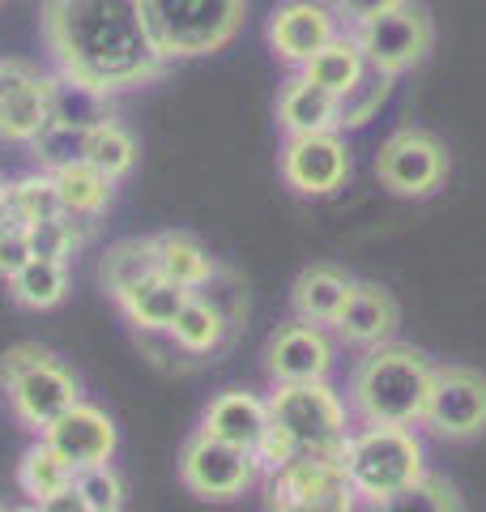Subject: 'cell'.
I'll list each match as a JSON object with an SVG mask.
<instances>
[{"instance_id": "f546056e", "label": "cell", "mask_w": 486, "mask_h": 512, "mask_svg": "<svg viewBox=\"0 0 486 512\" xmlns=\"http://www.w3.org/2000/svg\"><path fill=\"white\" fill-rule=\"evenodd\" d=\"M137 158H141L137 137L128 133V128H124L116 116H111V120H103L99 128H90L86 163H90V167H99V171L107 175V180H124V175H133Z\"/></svg>"}, {"instance_id": "4dcf8cb0", "label": "cell", "mask_w": 486, "mask_h": 512, "mask_svg": "<svg viewBox=\"0 0 486 512\" xmlns=\"http://www.w3.org/2000/svg\"><path fill=\"white\" fill-rule=\"evenodd\" d=\"M363 512H465V504H461V491L452 478L427 470L414 487L388 495L380 504H367Z\"/></svg>"}, {"instance_id": "8fae6325", "label": "cell", "mask_w": 486, "mask_h": 512, "mask_svg": "<svg viewBox=\"0 0 486 512\" xmlns=\"http://www.w3.org/2000/svg\"><path fill=\"white\" fill-rule=\"evenodd\" d=\"M418 427H427L431 436H440L448 444L486 436V372L465 367V363L435 367L431 402Z\"/></svg>"}, {"instance_id": "9a60e30c", "label": "cell", "mask_w": 486, "mask_h": 512, "mask_svg": "<svg viewBox=\"0 0 486 512\" xmlns=\"http://www.w3.org/2000/svg\"><path fill=\"white\" fill-rule=\"evenodd\" d=\"M337 35H342V22H337L333 5H324V0H282L265 22V39L273 47V56L290 64V69H303Z\"/></svg>"}, {"instance_id": "74e56055", "label": "cell", "mask_w": 486, "mask_h": 512, "mask_svg": "<svg viewBox=\"0 0 486 512\" xmlns=\"http://www.w3.org/2000/svg\"><path fill=\"white\" fill-rule=\"evenodd\" d=\"M26 261H30L26 227H18V222H0V282H9Z\"/></svg>"}, {"instance_id": "7bdbcfd3", "label": "cell", "mask_w": 486, "mask_h": 512, "mask_svg": "<svg viewBox=\"0 0 486 512\" xmlns=\"http://www.w3.org/2000/svg\"><path fill=\"white\" fill-rule=\"evenodd\" d=\"M90 512H124V508H90Z\"/></svg>"}, {"instance_id": "9c48e42d", "label": "cell", "mask_w": 486, "mask_h": 512, "mask_svg": "<svg viewBox=\"0 0 486 512\" xmlns=\"http://www.w3.org/2000/svg\"><path fill=\"white\" fill-rule=\"evenodd\" d=\"M265 512H359V495L350 491L342 461L333 457H295L282 470L265 474L261 487Z\"/></svg>"}, {"instance_id": "1f68e13d", "label": "cell", "mask_w": 486, "mask_h": 512, "mask_svg": "<svg viewBox=\"0 0 486 512\" xmlns=\"http://www.w3.org/2000/svg\"><path fill=\"white\" fill-rule=\"evenodd\" d=\"M60 214V197H56V180L52 171H26L18 180H9V218L18 227H35Z\"/></svg>"}, {"instance_id": "f35d334b", "label": "cell", "mask_w": 486, "mask_h": 512, "mask_svg": "<svg viewBox=\"0 0 486 512\" xmlns=\"http://www.w3.org/2000/svg\"><path fill=\"white\" fill-rule=\"evenodd\" d=\"M393 5H401V0H333V13H337V22L359 26V22L376 18V13L393 9Z\"/></svg>"}, {"instance_id": "d6986e66", "label": "cell", "mask_w": 486, "mask_h": 512, "mask_svg": "<svg viewBox=\"0 0 486 512\" xmlns=\"http://www.w3.org/2000/svg\"><path fill=\"white\" fill-rule=\"evenodd\" d=\"M350 291H354V278L342 265H329V261L307 265V269H299V278L290 282V312L307 320V325L333 329V320L342 316Z\"/></svg>"}, {"instance_id": "ab89813d", "label": "cell", "mask_w": 486, "mask_h": 512, "mask_svg": "<svg viewBox=\"0 0 486 512\" xmlns=\"http://www.w3.org/2000/svg\"><path fill=\"white\" fill-rule=\"evenodd\" d=\"M39 512H90V504L81 500L77 487H64V491H56V495H47V500L39 504Z\"/></svg>"}, {"instance_id": "7a4b0ae2", "label": "cell", "mask_w": 486, "mask_h": 512, "mask_svg": "<svg viewBox=\"0 0 486 512\" xmlns=\"http://www.w3.org/2000/svg\"><path fill=\"white\" fill-rule=\"evenodd\" d=\"M435 384V363L410 342H380L363 350L346 384V406L359 423L414 427L423 423Z\"/></svg>"}, {"instance_id": "f1b7e54d", "label": "cell", "mask_w": 486, "mask_h": 512, "mask_svg": "<svg viewBox=\"0 0 486 512\" xmlns=\"http://www.w3.org/2000/svg\"><path fill=\"white\" fill-rule=\"evenodd\" d=\"M393 82L397 77H388V73L367 64L359 82H354L346 94H337V133H354V128H367L376 120L380 107L388 103V94H393Z\"/></svg>"}, {"instance_id": "ee69618b", "label": "cell", "mask_w": 486, "mask_h": 512, "mask_svg": "<svg viewBox=\"0 0 486 512\" xmlns=\"http://www.w3.org/2000/svg\"><path fill=\"white\" fill-rule=\"evenodd\" d=\"M0 512H9V508H5V504H0Z\"/></svg>"}, {"instance_id": "b9f144b4", "label": "cell", "mask_w": 486, "mask_h": 512, "mask_svg": "<svg viewBox=\"0 0 486 512\" xmlns=\"http://www.w3.org/2000/svg\"><path fill=\"white\" fill-rule=\"evenodd\" d=\"M9 512H39V504H26V508H9Z\"/></svg>"}, {"instance_id": "d6a6232c", "label": "cell", "mask_w": 486, "mask_h": 512, "mask_svg": "<svg viewBox=\"0 0 486 512\" xmlns=\"http://www.w3.org/2000/svg\"><path fill=\"white\" fill-rule=\"evenodd\" d=\"M103 120H111L107 94H94L90 86H77L69 77L52 73V124L64 128H99Z\"/></svg>"}, {"instance_id": "cb8c5ba5", "label": "cell", "mask_w": 486, "mask_h": 512, "mask_svg": "<svg viewBox=\"0 0 486 512\" xmlns=\"http://www.w3.org/2000/svg\"><path fill=\"white\" fill-rule=\"evenodd\" d=\"M154 252H158V274L171 278L184 291H201V286L218 274V261L209 256L192 231H162L154 235Z\"/></svg>"}, {"instance_id": "60d3db41", "label": "cell", "mask_w": 486, "mask_h": 512, "mask_svg": "<svg viewBox=\"0 0 486 512\" xmlns=\"http://www.w3.org/2000/svg\"><path fill=\"white\" fill-rule=\"evenodd\" d=\"M0 222H13L9 218V184L5 180H0Z\"/></svg>"}, {"instance_id": "2e32d148", "label": "cell", "mask_w": 486, "mask_h": 512, "mask_svg": "<svg viewBox=\"0 0 486 512\" xmlns=\"http://www.w3.org/2000/svg\"><path fill=\"white\" fill-rule=\"evenodd\" d=\"M43 440L52 444L73 470H86V466H107V461L116 457L120 431L111 423L107 410L77 402L73 410H64L60 419L43 431Z\"/></svg>"}, {"instance_id": "5b68a950", "label": "cell", "mask_w": 486, "mask_h": 512, "mask_svg": "<svg viewBox=\"0 0 486 512\" xmlns=\"http://www.w3.org/2000/svg\"><path fill=\"white\" fill-rule=\"evenodd\" d=\"M141 18L167 64L201 60L222 52L243 30L248 0H141Z\"/></svg>"}, {"instance_id": "f6af8a7d", "label": "cell", "mask_w": 486, "mask_h": 512, "mask_svg": "<svg viewBox=\"0 0 486 512\" xmlns=\"http://www.w3.org/2000/svg\"><path fill=\"white\" fill-rule=\"evenodd\" d=\"M0 5H5V0H0Z\"/></svg>"}, {"instance_id": "8992f818", "label": "cell", "mask_w": 486, "mask_h": 512, "mask_svg": "<svg viewBox=\"0 0 486 512\" xmlns=\"http://www.w3.org/2000/svg\"><path fill=\"white\" fill-rule=\"evenodd\" d=\"M265 402H269V423L290 440L295 457L342 461L350 440V406L329 380L273 384Z\"/></svg>"}, {"instance_id": "836d02e7", "label": "cell", "mask_w": 486, "mask_h": 512, "mask_svg": "<svg viewBox=\"0 0 486 512\" xmlns=\"http://www.w3.org/2000/svg\"><path fill=\"white\" fill-rule=\"evenodd\" d=\"M90 239V222L81 218H69V214H56L47 222H35V227H26V244H30V256H39V261H60L69 265L73 252Z\"/></svg>"}, {"instance_id": "ac0fdd59", "label": "cell", "mask_w": 486, "mask_h": 512, "mask_svg": "<svg viewBox=\"0 0 486 512\" xmlns=\"http://www.w3.org/2000/svg\"><path fill=\"white\" fill-rule=\"evenodd\" d=\"M197 431H205V436H214L222 444H235L243 453H256V444L269 431V402L252 389H222L201 410Z\"/></svg>"}, {"instance_id": "4316f807", "label": "cell", "mask_w": 486, "mask_h": 512, "mask_svg": "<svg viewBox=\"0 0 486 512\" xmlns=\"http://www.w3.org/2000/svg\"><path fill=\"white\" fill-rule=\"evenodd\" d=\"M73 474L77 470L43 436H35V444H30L26 453L18 457V487H22V495L30 504H43L47 495L73 487Z\"/></svg>"}, {"instance_id": "277c9868", "label": "cell", "mask_w": 486, "mask_h": 512, "mask_svg": "<svg viewBox=\"0 0 486 512\" xmlns=\"http://www.w3.org/2000/svg\"><path fill=\"white\" fill-rule=\"evenodd\" d=\"M0 389L9 397L18 427H26L30 436H43L64 410L86 402L81 380L39 342H18L0 355Z\"/></svg>"}, {"instance_id": "ffe728a7", "label": "cell", "mask_w": 486, "mask_h": 512, "mask_svg": "<svg viewBox=\"0 0 486 512\" xmlns=\"http://www.w3.org/2000/svg\"><path fill=\"white\" fill-rule=\"evenodd\" d=\"M278 128L286 137H312L337 133V94L316 86L312 77H286L278 90Z\"/></svg>"}, {"instance_id": "83f0119b", "label": "cell", "mask_w": 486, "mask_h": 512, "mask_svg": "<svg viewBox=\"0 0 486 512\" xmlns=\"http://www.w3.org/2000/svg\"><path fill=\"white\" fill-rule=\"evenodd\" d=\"M363 69H367V60L359 52V43H354V35H337L324 52H316L312 60H307L299 73L312 77V82L324 86L329 94H346L363 77Z\"/></svg>"}, {"instance_id": "d590c367", "label": "cell", "mask_w": 486, "mask_h": 512, "mask_svg": "<svg viewBox=\"0 0 486 512\" xmlns=\"http://www.w3.org/2000/svg\"><path fill=\"white\" fill-rule=\"evenodd\" d=\"M86 146H90V128H64V124H47L39 141L30 146L35 163L43 171H60L73 163H86Z\"/></svg>"}, {"instance_id": "8d00e7d4", "label": "cell", "mask_w": 486, "mask_h": 512, "mask_svg": "<svg viewBox=\"0 0 486 512\" xmlns=\"http://www.w3.org/2000/svg\"><path fill=\"white\" fill-rule=\"evenodd\" d=\"M73 487L81 491V500H86L90 508H124V478L107 466H86L73 474Z\"/></svg>"}, {"instance_id": "e0dca14e", "label": "cell", "mask_w": 486, "mask_h": 512, "mask_svg": "<svg viewBox=\"0 0 486 512\" xmlns=\"http://www.w3.org/2000/svg\"><path fill=\"white\" fill-rule=\"evenodd\" d=\"M401 329V308L393 291H384L380 282H359L354 278V291L346 299L342 316L333 320V333L342 338L346 346H359V350H371L380 342H393Z\"/></svg>"}, {"instance_id": "52a82bcc", "label": "cell", "mask_w": 486, "mask_h": 512, "mask_svg": "<svg viewBox=\"0 0 486 512\" xmlns=\"http://www.w3.org/2000/svg\"><path fill=\"white\" fill-rule=\"evenodd\" d=\"M452 171L448 146L431 128L401 124L384 137V146L376 154V180L384 192H393L401 201H427L444 188Z\"/></svg>"}, {"instance_id": "e575fe53", "label": "cell", "mask_w": 486, "mask_h": 512, "mask_svg": "<svg viewBox=\"0 0 486 512\" xmlns=\"http://www.w3.org/2000/svg\"><path fill=\"white\" fill-rule=\"evenodd\" d=\"M192 295H201L209 308H214V312L226 320V329H231V333H239V329H243V320H248V312H252L248 282H243L235 269H226V265H218V274L209 278L201 291H192Z\"/></svg>"}, {"instance_id": "7c38bea8", "label": "cell", "mask_w": 486, "mask_h": 512, "mask_svg": "<svg viewBox=\"0 0 486 512\" xmlns=\"http://www.w3.org/2000/svg\"><path fill=\"white\" fill-rule=\"evenodd\" d=\"M354 171V158L342 133H312L286 137L278 154V175L295 197H333L342 192Z\"/></svg>"}, {"instance_id": "5bb4252c", "label": "cell", "mask_w": 486, "mask_h": 512, "mask_svg": "<svg viewBox=\"0 0 486 512\" xmlns=\"http://www.w3.org/2000/svg\"><path fill=\"white\" fill-rule=\"evenodd\" d=\"M265 376L273 384H299V380H329L337 363V346L324 325H307V320L290 316L278 325L265 342Z\"/></svg>"}, {"instance_id": "44dd1931", "label": "cell", "mask_w": 486, "mask_h": 512, "mask_svg": "<svg viewBox=\"0 0 486 512\" xmlns=\"http://www.w3.org/2000/svg\"><path fill=\"white\" fill-rule=\"evenodd\" d=\"M192 291H184V286H175L171 278H145L137 282L133 291H128L116 308L128 316V325H133L137 333H145V338H154V333H167L175 325V316H180V308L188 303Z\"/></svg>"}, {"instance_id": "ba28073f", "label": "cell", "mask_w": 486, "mask_h": 512, "mask_svg": "<svg viewBox=\"0 0 486 512\" xmlns=\"http://www.w3.org/2000/svg\"><path fill=\"white\" fill-rule=\"evenodd\" d=\"M354 43H359L363 60L371 69H380L388 77H401L418 69L431 47H435V22L427 5H418V0H401V5L376 13V18H367L350 30Z\"/></svg>"}, {"instance_id": "4fadbf2b", "label": "cell", "mask_w": 486, "mask_h": 512, "mask_svg": "<svg viewBox=\"0 0 486 512\" xmlns=\"http://www.w3.org/2000/svg\"><path fill=\"white\" fill-rule=\"evenodd\" d=\"M52 124V77L26 60H0V141L35 146Z\"/></svg>"}, {"instance_id": "d4e9b609", "label": "cell", "mask_w": 486, "mask_h": 512, "mask_svg": "<svg viewBox=\"0 0 486 512\" xmlns=\"http://www.w3.org/2000/svg\"><path fill=\"white\" fill-rule=\"evenodd\" d=\"M69 282H73L69 265L30 256V261L5 286H9V299L18 303V308H26V312H52V308H60V303L69 299Z\"/></svg>"}, {"instance_id": "484cf974", "label": "cell", "mask_w": 486, "mask_h": 512, "mask_svg": "<svg viewBox=\"0 0 486 512\" xmlns=\"http://www.w3.org/2000/svg\"><path fill=\"white\" fill-rule=\"evenodd\" d=\"M167 338L175 342L180 355L197 359V355H218V350L231 342V329H226V320L209 308L201 295H188L180 316H175V325L167 329Z\"/></svg>"}, {"instance_id": "30bf717a", "label": "cell", "mask_w": 486, "mask_h": 512, "mask_svg": "<svg viewBox=\"0 0 486 512\" xmlns=\"http://www.w3.org/2000/svg\"><path fill=\"white\" fill-rule=\"evenodd\" d=\"M180 483L205 504H235L261 483V466L243 448L192 431L180 448Z\"/></svg>"}, {"instance_id": "603a6c76", "label": "cell", "mask_w": 486, "mask_h": 512, "mask_svg": "<svg viewBox=\"0 0 486 512\" xmlns=\"http://www.w3.org/2000/svg\"><path fill=\"white\" fill-rule=\"evenodd\" d=\"M158 274V252H154V235H128L116 239L103 261H99V286L111 295V303H120L137 282Z\"/></svg>"}, {"instance_id": "3957f363", "label": "cell", "mask_w": 486, "mask_h": 512, "mask_svg": "<svg viewBox=\"0 0 486 512\" xmlns=\"http://www.w3.org/2000/svg\"><path fill=\"white\" fill-rule=\"evenodd\" d=\"M342 470L350 478V491L359 504H380L388 495L414 487L427 474V448L414 427H384V423H363L350 431Z\"/></svg>"}, {"instance_id": "6da1fadb", "label": "cell", "mask_w": 486, "mask_h": 512, "mask_svg": "<svg viewBox=\"0 0 486 512\" xmlns=\"http://www.w3.org/2000/svg\"><path fill=\"white\" fill-rule=\"evenodd\" d=\"M39 39L56 77L107 99L167 73V60L145 30L141 0H39Z\"/></svg>"}, {"instance_id": "7402d4cb", "label": "cell", "mask_w": 486, "mask_h": 512, "mask_svg": "<svg viewBox=\"0 0 486 512\" xmlns=\"http://www.w3.org/2000/svg\"><path fill=\"white\" fill-rule=\"evenodd\" d=\"M56 180V197H60V214L81 218V222H99L111 210V197H116V180H107L99 167L90 163H73L52 171Z\"/></svg>"}]
</instances>
